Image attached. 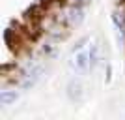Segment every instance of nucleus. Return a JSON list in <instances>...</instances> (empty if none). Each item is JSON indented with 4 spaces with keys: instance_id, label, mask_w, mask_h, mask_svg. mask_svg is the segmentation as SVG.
<instances>
[{
    "instance_id": "1",
    "label": "nucleus",
    "mask_w": 125,
    "mask_h": 120,
    "mask_svg": "<svg viewBox=\"0 0 125 120\" xmlns=\"http://www.w3.org/2000/svg\"><path fill=\"white\" fill-rule=\"evenodd\" d=\"M17 94L13 92V94H8V92H2V96H0V101L2 103H8V101H11V99H15Z\"/></svg>"
}]
</instances>
